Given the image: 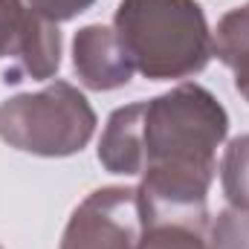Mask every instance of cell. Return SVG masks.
I'll list each match as a JSON object with an SVG mask.
<instances>
[{"label": "cell", "instance_id": "cell-7", "mask_svg": "<svg viewBox=\"0 0 249 249\" xmlns=\"http://www.w3.org/2000/svg\"><path fill=\"white\" fill-rule=\"evenodd\" d=\"M212 53L232 70L235 90L249 102V0L217 20V29L212 32Z\"/></svg>", "mask_w": 249, "mask_h": 249}, {"label": "cell", "instance_id": "cell-3", "mask_svg": "<svg viewBox=\"0 0 249 249\" xmlns=\"http://www.w3.org/2000/svg\"><path fill=\"white\" fill-rule=\"evenodd\" d=\"M96 124L93 105L70 81H53L38 93L0 102V139L32 157L61 160L84 151Z\"/></svg>", "mask_w": 249, "mask_h": 249}, {"label": "cell", "instance_id": "cell-9", "mask_svg": "<svg viewBox=\"0 0 249 249\" xmlns=\"http://www.w3.org/2000/svg\"><path fill=\"white\" fill-rule=\"evenodd\" d=\"M136 249H212L209 226L197 223H154L142 229Z\"/></svg>", "mask_w": 249, "mask_h": 249}, {"label": "cell", "instance_id": "cell-10", "mask_svg": "<svg viewBox=\"0 0 249 249\" xmlns=\"http://www.w3.org/2000/svg\"><path fill=\"white\" fill-rule=\"evenodd\" d=\"M212 249H249V212L247 209H223L209 223Z\"/></svg>", "mask_w": 249, "mask_h": 249}, {"label": "cell", "instance_id": "cell-5", "mask_svg": "<svg viewBox=\"0 0 249 249\" xmlns=\"http://www.w3.org/2000/svg\"><path fill=\"white\" fill-rule=\"evenodd\" d=\"M0 58H15L3 72L6 84L50 81L61 67L58 23L32 12L23 0H0Z\"/></svg>", "mask_w": 249, "mask_h": 249}, {"label": "cell", "instance_id": "cell-2", "mask_svg": "<svg viewBox=\"0 0 249 249\" xmlns=\"http://www.w3.org/2000/svg\"><path fill=\"white\" fill-rule=\"evenodd\" d=\"M113 29L148 81H180L212 61V29L197 0H119Z\"/></svg>", "mask_w": 249, "mask_h": 249}, {"label": "cell", "instance_id": "cell-8", "mask_svg": "<svg viewBox=\"0 0 249 249\" xmlns=\"http://www.w3.org/2000/svg\"><path fill=\"white\" fill-rule=\"evenodd\" d=\"M220 186L235 209L249 212V133L235 136L220 160Z\"/></svg>", "mask_w": 249, "mask_h": 249}, {"label": "cell", "instance_id": "cell-12", "mask_svg": "<svg viewBox=\"0 0 249 249\" xmlns=\"http://www.w3.org/2000/svg\"><path fill=\"white\" fill-rule=\"evenodd\" d=\"M0 249H3V247H0Z\"/></svg>", "mask_w": 249, "mask_h": 249}, {"label": "cell", "instance_id": "cell-11", "mask_svg": "<svg viewBox=\"0 0 249 249\" xmlns=\"http://www.w3.org/2000/svg\"><path fill=\"white\" fill-rule=\"evenodd\" d=\"M32 12L44 15L47 20L53 23H64V20H72L78 18L81 12H87L96 0H23Z\"/></svg>", "mask_w": 249, "mask_h": 249}, {"label": "cell", "instance_id": "cell-1", "mask_svg": "<svg viewBox=\"0 0 249 249\" xmlns=\"http://www.w3.org/2000/svg\"><path fill=\"white\" fill-rule=\"evenodd\" d=\"M226 133L229 113L217 96L183 81L148 102L116 107L96 154L107 174L142 177L136 186L142 229L154 223L209 226L206 203Z\"/></svg>", "mask_w": 249, "mask_h": 249}, {"label": "cell", "instance_id": "cell-6", "mask_svg": "<svg viewBox=\"0 0 249 249\" xmlns=\"http://www.w3.org/2000/svg\"><path fill=\"white\" fill-rule=\"evenodd\" d=\"M72 70L87 90L110 93L127 87L133 78V61L124 53L113 26L87 23L72 38Z\"/></svg>", "mask_w": 249, "mask_h": 249}, {"label": "cell", "instance_id": "cell-4", "mask_svg": "<svg viewBox=\"0 0 249 249\" xmlns=\"http://www.w3.org/2000/svg\"><path fill=\"white\" fill-rule=\"evenodd\" d=\"M139 241L142 209L136 188L102 186L72 209L58 249H136Z\"/></svg>", "mask_w": 249, "mask_h": 249}]
</instances>
